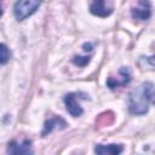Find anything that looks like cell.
<instances>
[{
  "mask_svg": "<svg viewBox=\"0 0 155 155\" xmlns=\"http://www.w3.org/2000/svg\"><path fill=\"white\" fill-rule=\"evenodd\" d=\"M150 103L155 104V86L147 81L130 93L128 111L134 115H143L148 113Z\"/></svg>",
  "mask_w": 155,
  "mask_h": 155,
  "instance_id": "6da1fadb",
  "label": "cell"
},
{
  "mask_svg": "<svg viewBox=\"0 0 155 155\" xmlns=\"http://www.w3.org/2000/svg\"><path fill=\"white\" fill-rule=\"evenodd\" d=\"M42 0H17L13 5V16L17 21H23L31 16L41 5Z\"/></svg>",
  "mask_w": 155,
  "mask_h": 155,
  "instance_id": "7a4b0ae2",
  "label": "cell"
},
{
  "mask_svg": "<svg viewBox=\"0 0 155 155\" xmlns=\"http://www.w3.org/2000/svg\"><path fill=\"white\" fill-rule=\"evenodd\" d=\"M87 97L88 96L82 92H70V93L65 94L64 103H65V108H67L68 113L74 117L82 115L84 110L80 105V99H86Z\"/></svg>",
  "mask_w": 155,
  "mask_h": 155,
  "instance_id": "3957f363",
  "label": "cell"
},
{
  "mask_svg": "<svg viewBox=\"0 0 155 155\" xmlns=\"http://www.w3.org/2000/svg\"><path fill=\"white\" fill-rule=\"evenodd\" d=\"M131 16L134 19L147 21L151 16V5L149 0H138V4L131 8Z\"/></svg>",
  "mask_w": 155,
  "mask_h": 155,
  "instance_id": "277c9868",
  "label": "cell"
},
{
  "mask_svg": "<svg viewBox=\"0 0 155 155\" xmlns=\"http://www.w3.org/2000/svg\"><path fill=\"white\" fill-rule=\"evenodd\" d=\"M90 12L97 17H108L113 12V7L107 6V0H90Z\"/></svg>",
  "mask_w": 155,
  "mask_h": 155,
  "instance_id": "5b68a950",
  "label": "cell"
},
{
  "mask_svg": "<svg viewBox=\"0 0 155 155\" xmlns=\"http://www.w3.org/2000/svg\"><path fill=\"white\" fill-rule=\"evenodd\" d=\"M119 75L120 78L117 79H114L113 76H110L107 81V85L109 88H115V87H119V86H125L127 85L130 81H131V71L128 68L126 67H121L120 70H119Z\"/></svg>",
  "mask_w": 155,
  "mask_h": 155,
  "instance_id": "8992f818",
  "label": "cell"
},
{
  "mask_svg": "<svg viewBox=\"0 0 155 155\" xmlns=\"http://www.w3.org/2000/svg\"><path fill=\"white\" fill-rule=\"evenodd\" d=\"M8 154H31V142L29 139H24L21 143L18 142H11L7 147Z\"/></svg>",
  "mask_w": 155,
  "mask_h": 155,
  "instance_id": "52a82bcc",
  "label": "cell"
},
{
  "mask_svg": "<svg viewBox=\"0 0 155 155\" xmlns=\"http://www.w3.org/2000/svg\"><path fill=\"white\" fill-rule=\"evenodd\" d=\"M124 151V147L121 144H98L94 147V153L99 155H117Z\"/></svg>",
  "mask_w": 155,
  "mask_h": 155,
  "instance_id": "ba28073f",
  "label": "cell"
},
{
  "mask_svg": "<svg viewBox=\"0 0 155 155\" xmlns=\"http://www.w3.org/2000/svg\"><path fill=\"white\" fill-rule=\"evenodd\" d=\"M61 127V128H64L67 126V122L61 117V116H53L51 119H48L46 122H45V126H44V131H42V136L45 137L47 133L52 132L56 127Z\"/></svg>",
  "mask_w": 155,
  "mask_h": 155,
  "instance_id": "9c48e42d",
  "label": "cell"
},
{
  "mask_svg": "<svg viewBox=\"0 0 155 155\" xmlns=\"http://www.w3.org/2000/svg\"><path fill=\"white\" fill-rule=\"evenodd\" d=\"M8 59H10V51L5 44H1L0 45V63L4 65L7 63Z\"/></svg>",
  "mask_w": 155,
  "mask_h": 155,
  "instance_id": "30bf717a",
  "label": "cell"
},
{
  "mask_svg": "<svg viewBox=\"0 0 155 155\" xmlns=\"http://www.w3.org/2000/svg\"><path fill=\"white\" fill-rule=\"evenodd\" d=\"M91 61V56H87V57H81V56H76L74 57L73 59V63L76 64L78 67H85L88 62Z\"/></svg>",
  "mask_w": 155,
  "mask_h": 155,
  "instance_id": "8fae6325",
  "label": "cell"
},
{
  "mask_svg": "<svg viewBox=\"0 0 155 155\" xmlns=\"http://www.w3.org/2000/svg\"><path fill=\"white\" fill-rule=\"evenodd\" d=\"M148 63L151 65V67H155V56H151V57H148L147 58Z\"/></svg>",
  "mask_w": 155,
  "mask_h": 155,
  "instance_id": "7c38bea8",
  "label": "cell"
},
{
  "mask_svg": "<svg viewBox=\"0 0 155 155\" xmlns=\"http://www.w3.org/2000/svg\"><path fill=\"white\" fill-rule=\"evenodd\" d=\"M82 47H84V51H86V52L87 51H91L92 50V44H90V42L88 44H84Z\"/></svg>",
  "mask_w": 155,
  "mask_h": 155,
  "instance_id": "4fadbf2b",
  "label": "cell"
}]
</instances>
